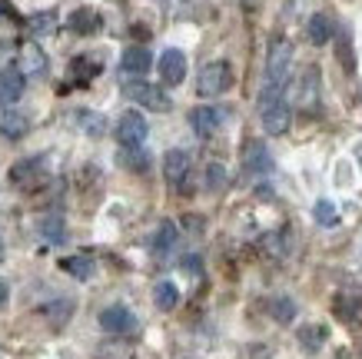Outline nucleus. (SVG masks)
I'll return each mask as SVG.
<instances>
[{
  "label": "nucleus",
  "instance_id": "393cba45",
  "mask_svg": "<svg viewBox=\"0 0 362 359\" xmlns=\"http://www.w3.org/2000/svg\"><path fill=\"white\" fill-rule=\"evenodd\" d=\"M176 243V227L173 223H163V227L156 229V239H153V250L156 253H166L170 246Z\"/></svg>",
  "mask_w": 362,
  "mask_h": 359
},
{
  "label": "nucleus",
  "instance_id": "20e7f679",
  "mask_svg": "<svg viewBox=\"0 0 362 359\" xmlns=\"http://www.w3.org/2000/svg\"><path fill=\"white\" fill-rule=\"evenodd\" d=\"M263 127L266 133H286L293 127V110L283 97H263Z\"/></svg>",
  "mask_w": 362,
  "mask_h": 359
},
{
  "label": "nucleus",
  "instance_id": "6ab92c4d",
  "mask_svg": "<svg viewBox=\"0 0 362 359\" xmlns=\"http://www.w3.org/2000/svg\"><path fill=\"white\" fill-rule=\"evenodd\" d=\"M153 303L163 309V313H170L176 303H180V290H176L170 280H163V283H156V290H153Z\"/></svg>",
  "mask_w": 362,
  "mask_h": 359
},
{
  "label": "nucleus",
  "instance_id": "ddd939ff",
  "mask_svg": "<svg viewBox=\"0 0 362 359\" xmlns=\"http://www.w3.org/2000/svg\"><path fill=\"white\" fill-rule=\"evenodd\" d=\"M150 64H153V57H150V50L146 47H127L120 57V67H123V74H133V76H140L150 70Z\"/></svg>",
  "mask_w": 362,
  "mask_h": 359
},
{
  "label": "nucleus",
  "instance_id": "412c9836",
  "mask_svg": "<svg viewBox=\"0 0 362 359\" xmlns=\"http://www.w3.org/2000/svg\"><path fill=\"white\" fill-rule=\"evenodd\" d=\"M313 217H316L319 227H336L339 223V210L332 200H319L316 207H313Z\"/></svg>",
  "mask_w": 362,
  "mask_h": 359
},
{
  "label": "nucleus",
  "instance_id": "4be33fe9",
  "mask_svg": "<svg viewBox=\"0 0 362 359\" xmlns=\"http://www.w3.org/2000/svg\"><path fill=\"white\" fill-rule=\"evenodd\" d=\"M269 313H273V319H279V323H293V316H296V303H293L289 296H276L273 303H269Z\"/></svg>",
  "mask_w": 362,
  "mask_h": 359
},
{
  "label": "nucleus",
  "instance_id": "9b49d317",
  "mask_svg": "<svg viewBox=\"0 0 362 359\" xmlns=\"http://www.w3.org/2000/svg\"><path fill=\"white\" fill-rule=\"evenodd\" d=\"M30 130V120L17 113L11 107H0V137H7V140H21L23 133Z\"/></svg>",
  "mask_w": 362,
  "mask_h": 359
},
{
  "label": "nucleus",
  "instance_id": "f8f14e48",
  "mask_svg": "<svg viewBox=\"0 0 362 359\" xmlns=\"http://www.w3.org/2000/svg\"><path fill=\"white\" fill-rule=\"evenodd\" d=\"M21 74L23 76H44L47 74V54L37 44L21 47Z\"/></svg>",
  "mask_w": 362,
  "mask_h": 359
},
{
  "label": "nucleus",
  "instance_id": "39448f33",
  "mask_svg": "<svg viewBox=\"0 0 362 359\" xmlns=\"http://www.w3.org/2000/svg\"><path fill=\"white\" fill-rule=\"evenodd\" d=\"M117 140H120V147H140L146 140V120L136 110L120 113V120H117Z\"/></svg>",
  "mask_w": 362,
  "mask_h": 359
},
{
  "label": "nucleus",
  "instance_id": "2f4dec72",
  "mask_svg": "<svg viewBox=\"0 0 362 359\" xmlns=\"http://www.w3.org/2000/svg\"><path fill=\"white\" fill-rule=\"evenodd\" d=\"M0 263H4V239H0Z\"/></svg>",
  "mask_w": 362,
  "mask_h": 359
},
{
  "label": "nucleus",
  "instance_id": "6e6552de",
  "mask_svg": "<svg viewBox=\"0 0 362 359\" xmlns=\"http://www.w3.org/2000/svg\"><path fill=\"white\" fill-rule=\"evenodd\" d=\"M223 123V113L216 107H193L189 110V127L199 133V137H213L220 130Z\"/></svg>",
  "mask_w": 362,
  "mask_h": 359
},
{
  "label": "nucleus",
  "instance_id": "a211bd4d",
  "mask_svg": "<svg viewBox=\"0 0 362 359\" xmlns=\"http://www.w3.org/2000/svg\"><path fill=\"white\" fill-rule=\"evenodd\" d=\"M60 270L70 273L74 280H90L93 276V260L90 256H66V260H60Z\"/></svg>",
  "mask_w": 362,
  "mask_h": 359
},
{
  "label": "nucleus",
  "instance_id": "f3484780",
  "mask_svg": "<svg viewBox=\"0 0 362 359\" xmlns=\"http://www.w3.org/2000/svg\"><path fill=\"white\" fill-rule=\"evenodd\" d=\"M306 33H309V44L326 47L332 40V21L326 17V13H313L309 23H306Z\"/></svg>",
  "mask_w": 362,
  "mask_h": 359
},
{
  "label": "nucleus",
  "instance_id": "c85d7f7f",
  "mask_svg": "<svg viewBox=\"0 0 362 359\" xmlns=\"http://www.w3.org/2000/svg\"><path fill=\"white\" fill-rule=\"evenodd\" d=\"M183 270H187V273H199V256H187V260H183Z\"/></svg>",
  "mask_w": 362,
  "mask_h": 359
},
{
  "label": "nucleus",
  "instance_id": "c756f323",
  "mask_svg": "<svg viewBox=\"0 0 362 359\" xmlns=\"http://www.w3.org/2000/svg\"><path fill=\"white\" fill-rule=\"evenodd\" d=\"M7 303V283H4V280H0V306Z\"/></svg>",
  "mask_w": 362,
  "mask_h": 359
},
{
  "label": "nucleus",
  "instance_id": "aec40b11",
  "mask_svg": "<svg viewBox=\"0 0 362 359\" xmlns=\"http://www.w3.org/2000/svg\"><path fill=\"white\" fill-rule=\"evenodd\" d=\"M322 339H326V326H303L299 329V346L306 353H319L322 349Z\"/></svg>",
  "mask_w": 362,
  "mask_h": 359
},
{
  "label": "nucleus",
  "instance_id": "7ed1b4c3",
  "mask_svg": "<svg viewBox=\"0 0 362 359\" xmlns=\"http://www.w3.org/2000/svg\"><path fill=\"white\" fill-rule=\"evenodd\" d=\"M123 93L130 100H136L140 107L153 110V113H166V110H170V97H166L160 87L146 84V80H130V84H123Z\"/></svg>",
  "mask_w": 362,
  "mask_h": 359
},
{
  "label": "nucleus",
  "instance_id": "f03ea898",
  "mask_svg": "<svg viewBox=\"0 0 362 359\" xmlns=\"http://www.w3.org/2000/svg\"><path fill=\"white\" fill-rule=\"evenodd\" d=\"M289 64H293V47L286 44V40H276V44L269 47V60H266V84H269L266 93H273L276 87H283V80L289 76Z\"/></svg>",
  "mask_w": 362,
  "mask_h": 359
},
{
  "label": "nucleus",
  "instance_id": "a878e982",
  "mask_svg": "<svg viewBox=\"0 0 362 359\" xmlns=\"http://www.w3.org/2000/svg\"><path fill=\"white\" fill-rule=\"evenodd\" d=\"M263 250L269 253V256H283V253H286L283 233H269V237H263Z\"/></svg>",
  "mask_w": 362,
  "mask_h": 359
},
{
  "label": "nucleus",
  "instance_id": "2eb2a0df",
  "mask_svg": "<svg viewBox=\"0 0 362 359\" xmlns=\"http://www.w3.org/2000/svg\"><path fill=\"white\" fill-rule=\"evenodd\" d=\"M243 166H246L250 173H266V170H273V156H269V150H266L263 143L256 140L243 153Z\"/></svg>",
  "mask_w": 362,
  "mask_h": 359
},
{
  "label": "nucleus",
  "instance_id": "f257e3e1",
  "mask_svg": "<svg viewBox=\"0 0 362 359\" xmlns=\"http://www.w3.org/2000/svg\"><path fill=\"white\" fill-rule=\"evenodd\" d=\"M233 84V67L226 64V60H213V64H206L203 70H199V97H220V93H226Z\"/></svg>",
  "mask_w": 362,
  "mask_h": 359
},
{
  "label": "nucleus",
  "instance_id": "dca6fc26",
  "mask_svg": "<svg viewBox=\"0 0 362 359\" xmlns=\"http://www.w3.org/2000/svg\"><path fill=\"white\" fill-rule=\"evenodd\" d=\"M66 27H70L74 33H83V37H90V33H97L100 27H103V21H100L97 11H90V7H80V11L70 13Z\"/></svg>",
  "mask_w": 362,
  "mask_h": 359
},
{
  "label": "nucleus",
  "instance_id": "9d476101",
  "mask_svg": "<svg viewBox=\"0 0 362 359\" xmlns=\"http://www.w3.org/2000/svg\"><path fill=\"white\" fill-rule=\"evenodd\" d=\"M44 176V156H33V160H21L11 166V183L13 186H33Z\"/></svg>",
  "mask_w": 362,
  "mask_h": 359
},
{
  "label": "nucleus",
  "instance_id": "5701e85b",
  "mask_svg": "<svg viewBox=\"0 0 362 359\" xmlns=\"http://www.w3.org/2000/svg\"><path fill=\"white\" fill-rule=\"evenodd\" d=\"M120 164L127 166V170H146V166H150V156H146L140 147H123Z\"/></svg>",
  "mask_w": 362,
  "mask_h": 359
},
{
  "label": "nucleus",
  "instance_id": "1a4fd4ad",
  "mask_svg": "<svg viewBox=\"0 0 362 359\" xmlns=\"http://www.w3.org/2000/svg\"><path fill=\"white\" fill-rule=\"evenodd\" d=\"M100 326L107 329V333H130L136 326V319L127 306H107L103 313H100Z\"/></svg>",
  "mask_w": 362,
  "mask_h": 359
},
{
  "label": "nucleus",
  "instance_id": "b1692460",
  "mask_svg": "<svg viewBox=\"0 0 362 359\" xmlns=\"http://www.w3.org/2000/svg\"><path fill=\"white\" fill-rule=\"evenodd\" d=\"M40 233H44L50 243H64V239H66V227H64V220H60V217L40 220Z\"/></svg>",
  "mask_w": 362,
  "mask_h": 359
},
{
  "label": "nucleus",
  "instance_id": "423d86ee",
  "mask_svg": "<svg viewBox=\"0 0 362 359\" xmlns=\"http://www.w3.org/2000/svg\"><path fill=\"white\" fill-rule=\"evenodd\" d=\"M160 76H163V84H170V87L183 84V76H187V57H183V50H163V57H160Z\"/></svg>",
  "mask_w": 362,
  "mask_h": 359
},
{
  "label": "nucleus",
  "instance_id": "7c9ffc66",
  "mask_svg": "<svg viewBox=\"0 0 362 359\" xmlns=\"http://www.w3.org/2000/svg\"><path fill=\"white\" fill-rule=\"evenodd\" d=\"M4 13H7V7H4V0H0V17H4Z\"/></svg>",
  "mask_w": 362,
  "mask_h": 359
},
{
  "label": "nucleus",
  "instance_id": "cd10ccee",
  "mask_svg": "<svg viewBox=\"0 0 362 359\" xmlns=\"http://www.w3.org/2000/svg\"><path fill=\"white\" fill-rule=\"evenodd\" d=\"M223 183H226V170H223L220 164H213L206 170V186L209 190H223Z\"/></svg>",
  "mask_w": 362,
  "mask_h": 359
},
{
  "label": "nucleus",
  "instance_id": "4468645a",
  "mask_svg": "<svg viewBox=\"0 0 362 359\" xmlns=\"http://www.w3.org/2000/svg\"><path fill=\"white\" fill-rule=\"evenodd\" d=\"M23 93V74L21 70H0V107H11Z\"/></svg>",
  "mask_w": 362,
  "mask_h": 359
},
{
  "label": "nucleus",
  "instance_id": "0eeeda50",
  "mask_svg": "<svg viewBox=\"0 0 362 359\" xmlns=\"http://www.w3.org/2000/svg\"><path fill=\"white\" fill-rule=\"evenodd\" d=\"M163 176L170 180V186L183 190V180L189 176V153L187 150H170L163 156Z\"/></svg>",
  "mask_w": 362,
  "mask_h": 359
},
{
  "label": "nucleus",
  "instance_id": "bb28decb",
  "mask_svg": "<svg viewBox=\"0 0 362 359\" xmlns=\"http://www.w3.org/2000/svg\"><path fill=\"white\" fill-rule=\"evenodd\" d=\"M30 27L37 33H50L57 27V17L54 13H37V17H30Z\"/></svg>",
  "mask_w": 362,
  "mask_h": 359
}]
</instances>
